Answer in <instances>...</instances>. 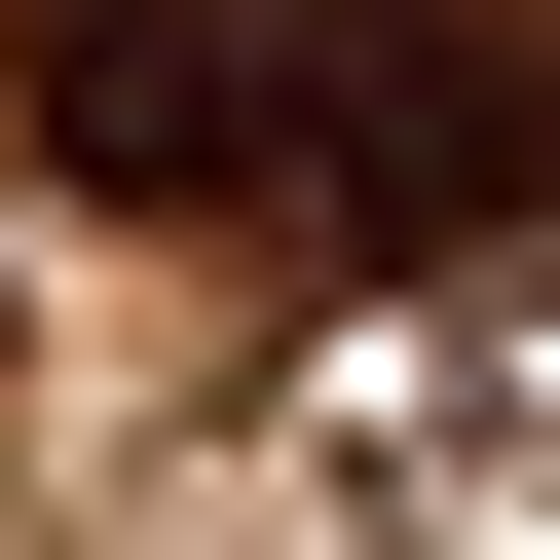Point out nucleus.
I'll return each mask as SVG.
<instances>
[{
    "label": "nucleus",
    "instance_id": "obj_2",
    "mask_svg": "<svg viewBox=\"0 0 560 560\" xmlns=\"http://www.w3.org/2000/svg\"><path fill=\"white\" fill-rule=\"evenodd\" d=\"M523 150H560V0H337V113H300V224L337 261L523 224Z\"/></svg>",
    "mask_w": 560,
    "mask_h": 560
},
{
    "label": "nucleus",
    "instance_id": "obj_1",
    "mask_svg": "<svg viewBox=\"0 0 560 560\" xmlns=\"http://www.w3.org/2000/svg\"><path fill=\"white\" fill-rule=\"evenodd\" d=\"M0 113H38L113 224H300L337 113V0H0Z\"/></svg>",
    "mask_w": 560,
    "mask_h": 560
}]
</instances>
